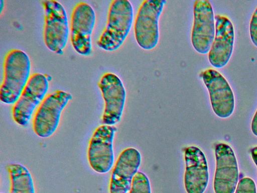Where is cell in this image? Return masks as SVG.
Segmentation results:
<instances>
[{
    "label": "cell",
    "instance_id": "6da1fadb",
    "mask_svg": "<svg viewBox=\"0 0 257 193\" xmlns=\"http://www.w3.org/2000/svg\"><path fill=\"white\" fill-rule=\"evenodd\" d=\"M30 60L24 51L13 49L6 54L0 88L2 102L14 104L17 101L30 76Z\"/></svg>",
    "mask_w": 257,
    "mask_h": 193
},
{
    "label": "cell",
    "instance_id": "7a4b0ae2",
    "mask_svg": "<svg viewBox=\"0 0 257 193\" xmlns=\"http://www.w3.org/2000/svg\"><path fill=\"white\" fill-rule=\"evenodd\" d=\"M133 19V8L129 1H112L106 26L97 43L98 47L109 51L117 49L128 35Z\"/></svg>",
    "mask_w": 257,
    "mask_h": 193
},
{
    "label": "cell",
    "instance_id": "3957f363",
    "mask_svg": "<svg viewBox=\"0 0 257 193\" xmlns=\"http://www.w3.org/2000/svg\"><path fill=\"white\" fill-rule=\"evenodd\" d=\"M72 99L68 92L56 90L45 96L33 117L32 127L39 137L48 138L56 130L62 110Z\"/></svg>",
    "mask_w": 257,
    "mask_h": 193
},
{
    "label": "cell",
    "instance_id": "277c9868",
    "mask_svg": "<svg viewBox=\"0 0 257 193\" xmlns=\"http://www.w3.org/2000/svg\"><path fill=\"white\" fill-rule=\"evenodd\" d=\"M166 3L165 0H145L138 9L134 25L135 36L143 49L151 50L158 44L159 20Z\"/></svg>",
    "mask_w": 257,
    "mask_h": 193
},
{
    "label": "cell",
    "instance_id": "5b68a950",
    "mask_svg": "<svg viewBox=\"0 0 257 193\" xmlns=\"http://www.w3.org/2000/svg\"><path fill=\"white\" fill-rule=\"evenodd\" d=\"M45 14L44 43L51 51L62 54L68 38V18L63 6L58 1L42 2Z\"/></svg>",
    "mask_w": 257,
    "mask_h": 193
},
{
    "label": "cell",
    "instance_id": "8992f818",
    "mask_svg": "<svg viewBox=\"0 0 257 193\" xmlns=\"http://www.w3.org/2000/svg\"><path fill=\"white\" fill-rule=\"evenodd\" d=\"M48 87V80L45 75L34 73L30 75L12 107V117L17 124L25 126L29 123L35 109L45 97Z\"/></svg>",
    "mask_w": 257,
    "mask_h": 193
},
{
    "label": "cell",
    "instance_id": "52a82bcc",
    "mask_svg": "<svg viewBox=\"0 0 257 193\" xmlns=\"http://www.w3.org/2000/svg\"><path fill=\"white\" fill-rule=\"evenodd\" d=\"M117 128L102 125L94 131L89 141L87 159L91 168L99 173H105L114 163L113 141Z\"/></svg>",
    "mask_w": 257,
    "mask_h": 193
},
{
    "label": "cell",
    "instance_id": "ba28073f",
    "mask_svg": "<svg viewBox=\"0 0 257 193\" xmlns=\"http://www.w3.org/2000/svg\"><path fill=\"white\" fill-rule=\"evenodd\" d=\"M95 19V12L88 3L81 2L74 7L70 19V41L79 54L87 56L91 52V34Z\"/></svg>",
    "mask_w": 257,
    "mask_h": 193
},
{
    "label": "cell",
    "instance_id": "9c48e42d",
    "mask_svg": "<svg viewBox=\"0 0 257 193\" xmlns=\"http://www.w3.org/2000/svg\"><path fill=\"white\" fill-rule=\"evenodd\" d=\"M199 75L208 89L214 113L221 118L229 117L234 110L235 100L226 79L219 71L211 68L202 71Z\"/></svg>",
    "mask_w": 257,
    "mask_h": 193
},
{
    "label": "cell",
    "instance_id": "30bf717a",
    "mask_svg": "<svg viewBox=\"0 0 257 193\" xmlns=\"http://www.w3.org/2000/svg\"><path fill=\"white\" fill-rule=\"evenodd\" d=\"M193 25L191 42L199 53H208L215 35V16L207 0H197L193 6Z\"/></svg>",
    "mask_w": 257,
    "mask_h": 193
},
{
    "label": "cell",
    "instance_id": "8fae6325",
    "mask_svg": "<svg viewBox=\"0 0 257 193\" xmlns=\"http://www.w3.org/2000/svg\"><path fill=\"white\" fill-rule=\"evenodd\" d=\"M98 86L104 101L102 123L114 126L120 121L124 107L126 91L123 83L116 74L106 72L101 76Z\"/></svg>",
    "mask_w": 257,
    "mask_h": 193
},
{
    "label": "cell",
    "instance_id": "7c38bea8",
    "mask_svg": "<svg viewBox=\"0 0 257 193\" xmlns=\"http://www.w3.org/2000/svg\"><path fill=\"white\" fill-rule=\"evenodd\" d=\"M216 168L213 181L215 193H234L239 177L237 159L232 148L219 143L215 147Z\"/></svg>",
    "mask_w": 257,
    "mask_h": 193
},
{
    "label": "cell",
    "instance_id": "4fadbf2b",
    "mask_svg": "<svg viewBox=\"0 0 257 193\" xmlns=\"http://www.w3.org/2000/svg\"><path fill=\"white\" fill-rule=\"evenodd\" d=\"M215 35L208 52V60L217 68L224 67L231 56L234 42V29L231 21L225 16H215Z\"/></svg>",
    "mask_w": 257,
    "mask_h": 193
},
{
    "label": "cell",
    "instance_id": "5bb4252c",
    "mask_svg": "<svg viewBox=\"0 0 257 193\" xmlns=\"http://www.w3.org/2000/svg\"><path fill=\"white\" fill-rule=\"evenodd\" d=\"M185 170L184 183L187 193H204L209 181L205 155L198 147L190 146L184 151Z\"/></svg>",
    "mask_w": 257,
    "mask_h": 193
},
{
    "label": "cell",
    "instance_id": "9a60e30c",
    "mask_svg": "<svg viewBox=\"0 0 257 193\" xmlns=\"http://www.w3.org/2000/svg\"><path fill=\"white\" fill-rule=\"evenodd\" d=\"M141 155L136 148L130 147L119 154L112 169L109 193H127L130 190L134 177L138 172Z\"/></svg>",
    "mask_w": 257,
    "mask_h": 193
},
{
    "label": "cell",
    "instance_id": "2e32d148",
    "mask_svg": "<svg viewBox=\"0 0 257 193\" xmlns=\"http://www.w3.org/2000/svg\"><path fill=\"white\" fill-rule=\"evenodd\" d=\"M6 168L10 181L9 193H35L31 174L25 166L9 163Z\"/></svg>",
    "mask_w": 257,
    "mask_h": 193
},
{
    "label": "cell",
    "instance_id": "e0dca14e",
    "mask_svg": "<svg viewBox=\"0 0 257 193\" xmlns=\"http://www.w3.org/2000/svg\"><path fill=\"white\" fill-rule=\"evenodd\" d=\"M129 193H151V187L147 176L138 171L134 177Z\"/></svg>",
    "mask_w": 257,
    "mask_h": 193
},
{
    "label": "cell",
    "instance_id": "ac0fdd59",
    "mask_svg": "<svg viewBox=\"0 0 257 193\" xmlns=\"http://www.w3.org/2000/svg\"><path fill=\"white\" fill-rule=\"evenodd\" d=\"M235 193H256L254 181L249 177L242 178L239 181Z\"/></svg>",
    "mask_w": 257,
    "mask_h": 193
},
{
    "label": "cell",
    "instance_id": "d6986e66",
    "mask_svg": "<svg viewBox=\"0 0 257 193\" xmlns=\"http://www.w3.org/2000/svg\"><path fill=\"white\" fill-rule=\"evenodd\" d=\"M249 33L251 40L254 46L257 47V7L250 20Z\"/></svg>",
    "mask_w": 257,
    "mask_h": 193
},
{
    "label": "cell",
    "instance_id": "ffe728a7",
    "mask_svg": "<svg viewBox=\"0 0 257 193\" xmlns=\"http://www.w3.org/2000/svg\"><path fill=\"white\" fill-rule=\"evenodd\" d=\"M251 129L252 133L257 137V110L252 120Z\"/></svg>",
    "mask_w": 257,
    "mask_h": 193
},
{
    "label": "cell",
    "instance_id": "44dd1931",
    "mask_svg": "<svg viewBox=\"0 0 257 193\" xmlns=\"http://www.w3.org/2000/svg\"><path fill=\"white\" fill-rule=\"evenodd\" d=\"M250 153L252 159L257 166V146L251 149Z\"/></svg>",
    "mask_w": 257,
    "mask_h": 193
},
{
    "label": "cell",
    "instance_id": "7402d4cb",
    "mask_svg": "<svg viewBox=\"0 0 257 193\" xmlns=\"http://www.w3.org/2000/svg\"><path fill=\"white\" fill-rule=\"evenodd\" d=\"M4 1L3 0H0V12H2L3 7H4Z\"/></svg>",
    "mask_w": 257,
    "mask_h": 193
},
{
    "label": "cell",
    "instance_id": "603a6c76",
    "mask_svg": "<svg viewBox=\"0 0 257 193\" xmlns=\"http://www.w3.org/2000/svg\"><path fill=\"white\" fill-rule=\"evenodd\" d=\"M1 193H3V192H1Z\"/></svg>",
    "mask_w": 257,
    "mask_h": 193
}]
</instances>
